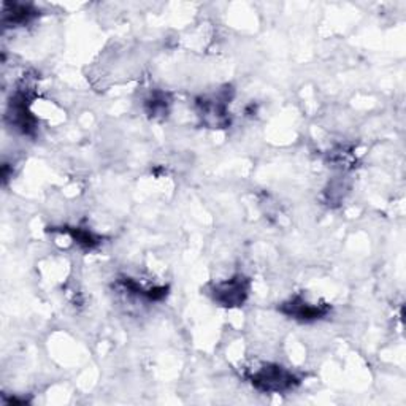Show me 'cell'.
Instances as JSON below:
<instances>
[{
    "instance_id": "6da1fadb",
    "label": "cell",
    "mask_w": 406,
    "mask_h": 406,
    "mask_svg": "<svg viewBox=\"0 0 406 406\" xmlns=\"http://www.w3.org/2000/svg\"><path fill=\"white\" fill-rule=\"evenodd\" d=\"M251 383L263 392H284L295 388L299 380L280 365H265L251 375Z\"/></svg>"
},
{
    "instance_id": "7a4b0ae2",
    "label": "cell",
    "mask_w": 406,
    "mask_h": 406,
    "mask_svg": "<svg viewBox=\"0 0 406 406\" xmlns=\"http://www.w3.org/2000/svg\"><path fill=\"white\" fill-rule=\"evenodd\" d=\"M249 292V281L245 276L236 275L229 281L219 282L218 286L213 289V297L221 307H241L245 303Z\"/></svg>"
},
{
    "instance_id": "3957f363",
    "label": "cell",
    "mask_w": 406,
    "mask_h": 406,
    "mask_svg": "<svg viewBox=\"0 0 406 406\" xmlns=\"http://www.w3.org/2000/svg\"><path fill=\"white\" fill-rule=\"evenodd\" d=\"M330 308L327 304H311L307 300H303L302 297H295V299L282 303L281 313L294 317L297 321L302 322H311L322 319L324 316H327Z\"/></svg>"
},
{
    "instance_id": "277c9868",
    "label": "cell",
    "mask_w": 406,
    "mask_h": 406,
    "mask_svg": "<svg viewBox=\"0 0 406 406\" xmlns=\"http://www.w3.org/2000/svg\"><path fill=\"white\" fill-rule=\"evenodd\" d=\"M37 15V10H33L31 5H13L10 11H5V23L9 21L10 24H27L32 21Z\"/></svg>"
},
{
    "instance_id": "5b68a950",
    "label": "cell",
    "mask_w": 406,
    "mask_h": 406,
    "mask_svg": "<svg viewBox=\"0 0 406 406\" xmlns=\"http://www.w3.org/2000/svg\"><path fill=\"white\" fill-rule=\"evenodd\" d=\"M72 236L73 240H77L78 245L84 248H92L97 245V238L91 232H87V230H79V229L72 230Z\"/></svg>"
},
{
    "instance_id": "8992f818",
    "label": "cell",
    "mask_w": 406,
    "mask_h": 406,
    "mask_svg": "<svg viewBox=\"0 0 406 406\" xmlns=\"http://www.w3.org/2000/svg\"><path fill=\"white\" fill-rule=\"evenodd\" d=\"M148 105L151 106V110H150L151 114H158V113H165L167 111L168 102L165 100L164 94H158V96H155V97L148 100Z\"/></svg>"
}]
</instances>
